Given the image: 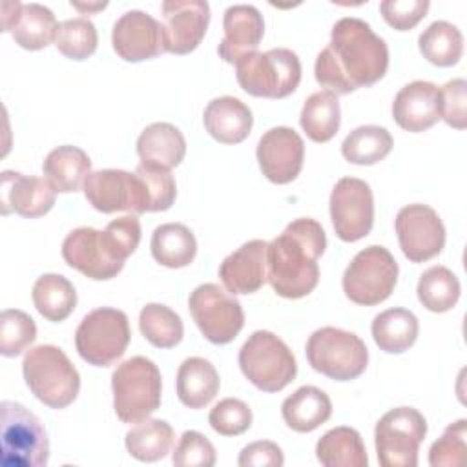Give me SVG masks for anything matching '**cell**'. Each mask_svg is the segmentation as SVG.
I'll list each match as a JSON object with an SVG mask.
<instances>
[{"mask_svg": "<svg viewBox=\"0 0 467 467\" xmlns=\"http://www.w3.org/2000/svg\"><path fill=\"white\" fill-rule=\"evenodd\" d=\"M135 173L144 182L148 193V212H164L171 208L177 197V184L170 170L140 162L135 168Z\"/></svg>", "mask_w": 467, "mask_h": 467, "instance_id": "obj_42", "label": "cell"}, {"mask_svg": "<svg viewBox=\"0 0 467 467\" xmlns=\"http://www.w3.org/2000/svg\"><path fill=\"white\" fill-rule=\"evenodd\" d=\"M398 283V263L381 244H370L358 252L343 274L345 296L363 306L385 301Z\"/></svg>", "mask_w": 467, "mask_h": 467, "instance_id": "obj_10", "label": "cell"}, {"mask_svg": "<svg viewBox=\"0 0 467 467\" xmlns=\"http://www.w3.org/2000/svg\"><path fill=\"white\" fill-rule=\"evenodd\" d=\"M36 337V325L29 314L18 308H5L0 316V354L20 356Z\"/></svg>", "mask_w": 467, "mask_h": 467, "instance_id": "obj_41", "label": "cell"}, {"mask_svg": "<svg viewBox=\"0 0 467 467\" xmlns=\"http://www.w3.org/2000/svg\"><path fill=\"white\" fill-rule=\"evenodd\" d=\"M392 135L387 128L367 124L352 130L341 142V153L350 164L370 166L383 161L392 150Z\"/></svg>", "mask_w": 467, "mask_h": 467, "instance_id": "obj_37", "label": "cell"}, {"mask_svg": "<svg viewBox=\"0 0 467 467\" xmlns=\"http://www.w3.org/2000/svg\"><path fill=\"white\" fill-rule=\"evenodd\" d=\"M215 460V447L197 431H184L171 454V462L177 467H212Z\"/></svg>", "mask_w": 467, "mask_h": 467, "instance_id": "obj_46", "label": "cell"}, {"mask_svg": "<svg viewBox=\"0 0 467 467\" xmlns=\"http://www.w3.org/2000/svg\"><path fill=\"white\" fill-rule=\"evenodd\" d=\"M111 390L117 418L124 423H139L161 407V370L151 359L133 356L113 370Z\"/></svg>", "mask_w": 467, "mask_h": 467, "instance_id": "obj_4", "label": "cell"}, {"mask_svg": "<svg viewBox=\"0 0 467 467\" xmlns=\"http://www.w3.org/2000/svg\"><path fill=\"white\" fill-rule=\"evenodd\" d=\"M418 47L423 58L438 67H451L458 64L463 53V35L462 31L447 22L436 20L418 38Z\"/></svg>", "mask_w": 467, "mask_h": 467, "instance_id": "obj_36", "label": "cell"}, {"mask_svg": "<svg viewBox=\"0 0 467 467\" xmlns=\"http://www.w3.org/2000/svg\"><path fill=\"white\" fill-rule=\"evenodd\" d=\"M317 462L325 467H367L368 456L359 432L352 427H334L316 443Z\"/></svg>", "mask_w": 467, "mask_h": 467, "instance_id": "obj_31", "label": "cell"}, {"mask_svg": "<svg viewBox=\"0 0 467 467\" xmlns=\"http://www.w3.org/2000/svg\"><path fill=\"white\" fill-rule=\"evenodd\" d=\"M241 467H281L285 463L283 451L277 443L268 440H259L248 443L237 458Z\"/></svg>", "mask_w": 467, "mask_h": 467, "instance_id": "obj_49", "label": "cell"}, {"mask_svg": "<svg viewBox=\"0 0 467 467\" xmlns=\"http://www.w3.org/2000/svg\"><path fill=\"white\" fill-rule=\"evenodd\" d=\"M35 308L53 323L67 319L77 306V292L71 281L60 274H42L31 290Z\"/></svg>", "mask_w": 467, "mask_h": 467, "instance_id": "obj_33", "label": "cell"}, {"mask_svg": "<svg viewBox=\"0 0 467 467\" xmlns=\"http://www.w3.org/2000/svg\"><path fill=\"white\" fill-rule=\"evenodd\" d=\"M370 332L379 350L401 354L416 343L420 323L407 308H387L374 317Z\"/></svg>", "mask_w": 467, "mask_h": 467, "instance_id": "obj_30", "label": "cell"}, {"mask_svg": "<svg viewBox=\"0 0 467 467\" xmlns=\"http://www.w3.org/2000/svg\"><path fill=\"white\" fill-rule=\"evenodd\" d=\"M57 192L53 186L33 175H24L20 171L4 170L0 177V204L2 213H16L27 219L46 215L55 204Z\"/></svg>", "mask_w": 467, "mask_h": 467, "instance_id": "obj_21", "label": "cell"}, {"mask_svg": "<svg viewBox=\"0 0 467 467\" xmlns=\"http://www.w3.org/2000/svg\"><path fill=\"white\" fill-rule=\"evenodd\" d=\"M151 255L168 268L188 266L197 254V241L193 232L181 223H166L151 234Z\"/></svg>", "mask_w": 467, "mask_h": 467, "instance_id": "obj_32", "label": "cell"}, {"mask_svg": "<svg viewBox=\"0 0 467 467\" xmlns=\"http://www.w3.org/2000/svg\"><path fill=\"white\" fill-rule=\"evenodd\" d=\"M266 252V241L252 239L224 257L219 266V277L224 288L234 296L257 292L268 281Z\"/></svg>", "mask_w": 467, "mask_h": 467, "instance_id": "obj_23", "label": "cell"}, {"mask_svg": "<svg viewBox=\"0 0 467 467\" xmlns=\"http://www.w3.org/2000/svg\"><path fill=\"white\" fill-rule=\"evenodd\" d=\"M429 7L427 0H385L379 4L385 22L398 31L412 29L427 15Z\"/></svg>", "mask_w": 467, "mask_h": 467, "instance_id": "obj_48", "label": "cell"}, {"mask_svg": "<svg viewBox=\"0 0 467 467\" xmlns=\"http://www.w3.org/2000/svg\"><path fill=\"white\" fill-rule=\"evenodd\" d=\"M239 86L252 97L285 99L301 82L299 57L286 47L250 53L235 64Z\"/></svg>", "mask_w": 467, "mask_h": 467, "instance_id": "obj_5", "label": "cell"}, {"mask_svg": "<svg viewBox=\"0 0 467 467\" xmlns=\"http://www.w3.org/2000/svg\"><path fill=\"white\" fill-rule=\"evenodd\" d=\"M389 67V47L361 18H339L330 42L317 55L314 75L321 88L336 95H347L381 80Z\"/></svg>", "mask_w": 467, "mask_h": 467, "instance_id": "obj_1", "label": "cell"}, {"mask_svg": "<svg viewBox=\"0 0 467 467\" xmlns=\"http://www.w3.org/2000/svg\"><path fill=\"white\" fill-rule=\"evenodd\" d=\"M206 131L221 144L243 142L254 124L250 108L235 97L224 95L208 102L202 113Z\"/></svg>", "mask_w": 467, "mask_h": 467, "instance_id": "obj_25", "label": "cell"}, {"mask_svg": "<svg viewBox=\"0 0 467 467\" xmlns=\"http://www.w3.org/2000/svg\"><path fill=\"white\" fill-rule=\"evenodd\" d=\"M467 440V421L462 418L443 431L429 451V463L432 467H456L463 462Z\"/></svg>", "mask_w": 467, "mask_h": 467, "instance_id": "obj_44", "label": "cell"}, {"mask_svg": "<svg viewBox=\"0 0 467 467\" xmlns=\"http://www.w3.org/2000/svg\"><path fill=\"white\" fill-rule=\"evenodd\" d=\"M142 336L157 348H173L184 336L181 316L166 305L148 303L139 314Z\"/></svg>", "mask_w": 467, "mask_h": 467, "instance_id": "obj_39", "label": "cell"}, {"mask_svg": "<svg viewBox=\"0 0 467 467\" xmlns=\"http://www.w3.org/2000/svg\"><path fill=\"white\" fill-rule=\"evenodd\" d=\"M115 53L126 62H142L164 53L162 24L151 15L131 9L117 18L111 31Z\"/></svg>", "mask_w": 467, "mask_h": 467, "instance_id": "obj_18", "label": "cell"}, {"mask_svg": "<svg viewBox=\"0 0 467 467\" xmlns=\"http://www.w3.org/2000/svg\"><path fill=\"white\" fill-rule=\"evenodd\" d=\"M210 427L221 436H239L252 425L250 407L237 398H224L208 414Z\"/></svg>", "mask_w": 467, "mask_h": 467, "instance_id": "obj_43", "label": "cell"}, {"mask_svg": "<svg viewBox=\"0 0 467 467\" xmlns=\"http://www.w3.org/2000/svg\"><path fill=\"white\" fill-rule=\"evenodd\" d=\"M99 35L91 20L78 16L58 24L55 46L64 57L71 60H86L95 53Z\"/></svg>", "mask_w": 467, "mask_h": 467, "instance_id": "obj_40", "label": "cell"}, {"mask_svg": "<svg viewBox=\"0 0 467 467\" xmlns=\"http://www.w3.org/2000/svg\"><path fill=\"white\" fill-rule=\"evenodd\" d=\"M427 421L414 407H396L385 412L374 429L378 462L383 467H416Z\"/></svg>", "mask_w": 467, "mask_h": 467, "instance_id": "obj_11", "label": "cell"}, {"mask_svg": "<svg viewBox=\"0 0 467 467\" xmlns=\"http://www.w3.org/2000/svg\"><path fill=\"white\" fill-rule=\"evenodd\" d=\"M88 202L102 213L130 212L139 215L148 212V193L142 179L124 170H97L84 182Z\"/></svg>", "mask_w": 467, "mask_h": 467, "instance_id": "obj_14", "label": "cell"}, {"mask_svg": "<svg viewBox=\"0 0 467 467\" xmlns=\"http://www.w3.org/2000/svg\"><path fill=\"white\" fill-rule=\"evenodd\" d=\"M418 299L431 312H447L460 299V281L447 266L427 268L418 281Z\"/></svg>", "mask_w": 467, "mask_h": 467, "instance_id": "obj_38", "label": "cell"}, {"mask_svg": "<svg viewBox=\"0 0 467 467\" xmlns=\"http://www.w3.org/2000/svg\"><path fill=\"white\" fill-rule=\"evenodd\" d=\"M190 314L201 334L213 345H226L244 327V312L234 294L215 283L193 288L188 297Z\"/></svg>", "mask_w": 467, "mask_h": 467, "instance_id": "obj_12", "label": "cell"}, {"mask_svg": "<svg viewBox=\"0 0 467 467\" xmlns=\"http://www.w3.org/2000/svg\"><path fill=\"white\" fill-rule=\"evenodd\" d=\"M223 29L224 36L217 53L224 62L237 64L243 57L257 51L265 35V20L255 5L235 4L224 11Z\"/></svg>", "mask_w": 467, "mask_h": 467, "instance_id": "obj_22", "label": "cell"}, {"mask_svg": "<svg viewBox=\"0 0 467 467\" xmlns=\"http://www.w3.org/2000/svg\"><path fill=\"white\" fill-rule=\"evenodd\" d=\"M255 155L263 175L270 182L288 184L303 168L305 142L301 135L288 126L270 128L261 135Z\"/></svg>", "mask_w": 467, "mask_h": 467, "instance_id": "obj_16", "label": "cell"}, {"mask_svg": "<svg viewBox=\"0 0 467 467\" xmlns=\"http://www.w3.org/2000/svg\"><path fill=\"white\" fill-rule=\"evenodd\" d=\"M71 5L77 7L78 11H99V9H104L108 4L102 2V4H88V5H84V4H73L71 2Z\"/></svg>", "mask_w": 467, "mask_h": 467, "instance_id": "obj_50", "label": "cell"}, {"mask_svg": "<svg viewBox=\"0 0 467 467\" xmlns=\"http://www.w3.org/2000/svg\"><path fill=\"white\" fill-rule=\"evenodd\" d=\"M392 117L410 133L432 128L440 120V88L427 80L405 84L394 97Z\"/></svg>", "mask_w": 467, "mask_h": 467, "instance_id": "obj_24", "label": "cell"}, {"mask_svg": "<svg viewBox=\"0 0 467 467\" xmlns=\"http://www.w3.org/2000/svg\"><path fill=\"white\" fill-rule=\"evenodd\" d=\"M2 31H9L13 40L29 51H38L55 42L58 22L53 11L42 4L2 2Z\"/></svg>", "mask_w": 467, "mask_h": 467, "instance_id": "obj_20", "label": "cell"}, {"mask_svg": "<svg viewBox=\"0 0 467 467\" xmlns=\"http://www.w3.org/2000/svg\"><path fill=\"white\" fill-rule=\"evenodd\" d=\"M327 248L323 226L310 217H301L268 243V283L286 299L308 296L319 283L317 259Z\"/></svg>", "mask_w": 467, "mask_h": 467, "instance_id": "obj_2", "label": "cell"}, {"mask_svg": "<svg viewBox=\"0 0 467 467\" xmlns=\"http://www.w3.org/2000/svg\"><path fill=\"white\" fill-rule=\"evenodd\" d=\"M394 228L403 255L412 263L436 257L445 246V226L434 208L427 204H407L396 219Z\"/></svg>", "mask_w": 467, "mask_h": 467, "instance_id": "obj_15", "label": "cell"}, {"mask_svg": "<svg viewBox=\"0 0 467 467\" xmlns=\"http://www.w3.org/2000/svg\"><path fill=\"white\" fill-rule=\"evenodd\" d=\"M137 153L142 164L171 170L186 155V140L181 130L170 122H153L146 126L137 139Z\"/></svg>", "mask_w": 467, "mask_h": 467, "instance_id": "obj_26", "label": "cell"}, {"mask_svg": "<svg viewBox=\"0 0 467 467\" xmlns=\"http://www.w3.org/2000/svg\"><path fill=\"white\" fill-rule=\"evenodd\" d=\"M130 339L128 316L111 306H100L88 312L75 332L78 356L95 367H109L120 359Z\"/></svg>", "mask_w": 467, "mask_h": 467, "instance_id": "obj_9", "label": "cell"}, {"mask_svg": "<svg viewBox=\"0 0 467 467\" xmlns=\"http://www.w3.org/2000/svg\"><path fill=\"white\" fill-rule=\"evenodd\" d=\"M0 441L4 467H44L49 460L42 421L18 401L0 403Z\"/></svg>", "mask_w": 467, "mask_h": 467, "instance_id": "obj_6", "label": "cell"}, {"mask_svg": "<svg viewBox=\"0 0 467 467\" xmlns=\"http://www.w3.org/2000/svg\"><path fill=\"white\" fill-rule=\"evenodd\" d=\"M42 171L55 192L71 193L84 186L91 173V161L84 150L64 144L47 153L42 162Z\"/></svg>", "mask_w": 467, "mask_h": 467, "instance_id": "obj_28", "label": "cell"}, {"mask_svg": "<svg viewBox=\"0 0 467 467\" xmlns=\"http://www.w3.org/2000/svg\"><path fill=\"white\" fill-rule=\"evenodd\" d=\"M244 378L263 392H279L294 381L297 363L288 345L268 330H255L239 350Z\"/></svg>", "mask_w": 467, "mask_h": 467, "instance_id": "obj_7", "label": "cell"}, {"mask_svg": "<svg viewBox=\"0 0 467 467\" xmlns=\"http://www.w3.org/2000/svg\"><path fill=\"white\" fill-rule=\"evenodd\" d=\"M299 124L310 140L328 142L341 124L337 95L327 89L312 93L303 104Z\"/></svg>", "mask_w": 467, "mask_h": 467, "instance_id": "obj_35", "label": "cell"}, {"mask_svg": "<svg viewBox=\"0 0 467 467\" xmlns=\"http://www.w3.org/2000/svg\"><path fill=\"white\" fill-rule=\"evenodd\" d=\"M330 219L336 235L354 243L370 234L374 224V195L368 182L341 177L330 193Z\"/></svg>", "mask_w": 467, "mask_h": 467, "instance_id": "obj_13", "label": "cell"}, {"mask_svg": "<svg viewBox=\"0 0 467 467\" xmlns=\"http://www.w3.org/2000/svg\"><path fill=\"white\" fill-rule=\"evenodd\" d=\"M221 379L215 367L199 356L186 358L177 370V398L188 409L206 407L219 392Z\"/></svg>", "mask_w": 467, "mask_h": 467, "instance_id": "obj_27", "label": "cell"}, {"mask_svg": "<svg viewBox=\"0 0 467 467\" xmlns=\"http://www.w3.org/2000/svg\"><path fill=\"white\" fill-rule=\"evenodd\" d=\"M175 432L164 420L146 418L135 423L124 438L128 452L139 462L162 460L173 447Z\"/></svg>", "mask_w": 467, "mask_h": 467, "instance_id": "obj_34", "label": "cell"}, {"mask_svg": "<svg viewBox=\"0 0 467 467\" xmlns=\"http://www.w3.org/2000/svg\"><path fill=\"white\" fill-rule=\"evenodd\" d=\"M164 49L173 55H188L206 35L210 24V5L204 0H168L162 2Z\"/></svg>", "mask_w": 467, "mask_h": 467, "instance_id": "obj_17", "label": "cell"}, {"mask_svg": "<svg viewBox=\"0 0 467 467\" xmlns=\"http://www.w3.org/2000/svg\"><path fill=\"white\" fill-rule=\"evenodd\" d=\"M440 119L456 130H463L467 126L465 78H452L440 88Z\"/></svg>", "mask_w": 467, "mask_h": 467, "instance_id": "obj_47", "label": "cell"}, {"mask_svg": "<svg viewBox=\"0 0 467 467\" xmlns=\"http://www.w3.org/2000/svg\"><path fill=\"white\" fill-rule=\"evenodd\" d=\"M22 374L35 398L51 409H66L78 396V370L55 345L33 347L24 356Z\"/></svg>", "mask_w": 467, "mask_h": 467, "instance_id": "obj_3", "label": "cell"}, {"mask_svg": "<svg viewBox=\"0 0 467 467\" xmlns=\"http://www.w3.org/2000/svg\"><path fill=\"white\" fill-rule=\"evenodd\" d=\"M62 257L71 268L95 281L113 279L124 268V263L109 254L102 230L91 226L75 228L66 235Z\"/></svg>", "mask_w": 467, "mask_h": 467, "instance_id": "obj_19", "label": "cell"}, {"mask_svg": "<svg viewBox=\"0 0 467 467\" xmlns=\"http://www.w3.org/2000/svg\"><path fill=\"white\" fill-rule=\"evenodd\" d=\"M306 359L316 372L336 381H350L365 372L368 350L363 339L354 332L323 327L310 334L306 341Z\"/></svg>", "mask_w": 467, "mask_h": 467, "instance_id": "obj_8", "label": "cell"}, {"mask_svg": "<svg viewBox=\"0 0 467 467\" xmlns=\"http://www.w3.org/2000/svg\"><path fill=\"white\" fill-rule=\"evenodd\" d=\"M102 234H104V241L108 244L109 254L117 261L124 263L137 250L142 232H140V223L137 215L130 213L108 223Z\"/></svg>", "mask_w": 467, "mask_h": 467, "instance_id": "obj_45", "label": "cell"}, {"mask_svg": "<svg viewBox=\"0 0 467 467\" xmlns=\"http://www.w3.org/2000/svg\"><path fill=\"white\" fill-rule=\"evenodd\" d=\"M285 423L296 432H312L323 425L332 414V401L327 392L317 387L303 385L285 398L281 405Z\"/></svg>", "mask_w": 467, "mask_h": 467, "instance_id": "obj_29", "label": "cell"}]
</instances>
